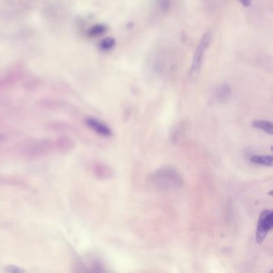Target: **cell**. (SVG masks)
Returning a JSON list of instances; mask_svg holds the SVG:
<instances>
[{"label": "cell", "instance_id": "ba28073f", "mask_svg": "<svg viewBox=\"0 0 273 273\" xmlns=\"http://www.w3.org/2000/svg\"><path fill=\"white\" fill-rule=\"evenodd\" d=\"M251 163L263 166H273V155H254L250 158Z\"/></svg>", "mask_w": 273, "mask_h": 273}, {"label": "cell", "instance_id": "30bf717a", "mask_svg": "<svg viewBox=\"0 0 273 273\" xmlns=\"http://www.w3.org/2000/svg\"><path fill=\"white\" fill-rule=\"evenodd\" d=\"M116 45V40L112 37L104 38L99 44V48L102 51H109Z\"/></svg>", "mask_w": 273, "mask_h": 273}, {"label": "cell", "instance_id": "8992f818", "mask_svg": "<svg viewBox=\"0 0 273 273\" xmlns=\"http://www.w3.org/2000/svg\"><path fill=\"white\" fill-rule=\"evenodd\" d=\"M55 146L61 152H68L73 150L74 147V142L68 136H62L58 138L55 142Z\"/></svg>", "mask_w": 273, "mask_h": 273}, {"label": "cell", "instance_id": "277c9868", "mask_svg": "<svg viewBox=\"0 0 273 273\" xmlns=\"http://www.w3.org/2000/svg\"><path fill=\"white\" fill-rule=\"evenodd\" d=\"M86 124L88 127L94 131L96 133L99 134L105 137H110L112 136V129L110 128L107 124L99 121L97 119L93 117H88L85 120Z\"/></svg>", "mask_w": 273, "mask_h": 273}, {"label": "cell", "instance_id": "7a4b0ae2", "mask_svg": "<svg viewBox=\"0 0 273 273\" xmlns=\"http://www.w3.org/2000/svg\"><path fill=\"white\" fill-rule=\"evenodd\" d=\"M212 31H206L197 45V49L195 50L193 55V62L191 66V74H197L199 73V69L203 63V57L205 55L206 50H208L210 44L212 43Z\"/></svg>", "mask_w": 273, "mask_h": 273}, {"label": "cell", "instance_id": "7c38bea8", "mask_svg": "<svg viewBox=\"0 0 273 273\" xmlns=\"http://www.w3.org/2000/svg\"><path fill=\"white\" fill-rule=\"evenodd\" d=\"M173 1V0H155V7L161 13H167L172 7Z\"/></svg>", "mask_w": 273, "mask_h": 273}, {"label": "cell", "instance_id": "4fadbf2b", "mask_svg": "<svg viewBox=\"0 0 273 273\" xmlns=\"http://www.w3.org/2000/svg\"><path fill=\"white\" fill-rule=\"evenodd\" d=\"M7 271L9 273H24L25 270H23L22 269H20L19 267L14 266V265H11V266H8L7 268Z\"/></svg>", "mask_w": 273, "mask_h": 273}, {"label": "cell", "instance_id": "5bb4252c", "mask_svg": "<svg viewBox=\"0 0 273 273\" xmlns=\"http://www.w3.org/2000/svg\"><path fill=\"white\" fill-rule=\"evenodd\" d=\"M239 2H241V4L243 7H248L251 6L252 0H239Z\"/></svg>", "mask_w": 273, "mask_h": 273}, {"label": "cell", "instance_id": "3957f363", "mask_svg": "<svg viewBox=\"0 0 273 273\" xmlns=\"http://www.w3.org/2000/svg\"><path fill=\"white\" fill-rule=\"evenodd\" d=\"M273 224V213L271 210H265L260 214L256 229V241L258 244L262 243L272 229Z\"/></svg>", "mask_w": 273, "mask_h": 273}, {"label": "cell", "instance_id": "5b68a950", "mask_svg": "<svg viewBox=\"0 0 273 273\" xmlns=\"http://www.w3.org/2000/svg\"><path fill=\"white\" fill-rule=\"evenodd\" d=\"M232 89L229 85L222 84L219 86L215 92V98L219 103H224L231 97Z\"/></svg>", "mask_w": 273, "mask_h": 273}, {"label": "cell", "instance_id": "6da1fadb", "mask_svg": "<svg viewBox=\"0 0 273 273\" xmlns=\"http://www.w3.org/2000/svg\"><path fill=\"white\" fill-rule=\"evenodd\" d=\"M151 184L161 190H174L183 185L179 172L173 167L166 166L156 171L151 177Z\"/></svg>", "mask_w": 273, "mask_h": 273}, {"label": "cell", "instance_id": "52a82bcc", "mask_svg": "<svg viewBox=\"0 0 273 273\" xmlns=\"http://www.w3.org/2000/svg\"><path fill=\"white\" fill-rule=\"evenodd\" d=\"M107 26L103 24H98L91 26L87 31V35L90 38L99 37L107 32Z\"/></svg>", "mask_w": 273, "mask_h": 273}, {"label": "cell", "instance_id": "8fae6325", "mask_svg": "<svg viewBox=\"0 0 273 273\" xmlns=\"http://www.w3.org/2000/svg\"><path fill=\"white\" fill-rule=\"evenodd\" d=\"M94 173L99 178L105 179V178L109 176L111 171L106 165H103V164H97L95 165Z\"/></svg>", "mask_w": 273, "mask_h": 273}, {"label": "cell", "instance_id": "9c48e42d", "mask_svg": "<svg viewBox=\"0 0 273 273\" xmlns=\"http://www.w3.org/2000/svg\"><path fill=\"white\" fill-rule=\"evenodd\" d=\"M252 126L256 128L260 129L267 133L273 134V124L266 121H255L252 122Z\"/></svg>", "mask_w": 273, "mask_h": 273}]
</instances>
